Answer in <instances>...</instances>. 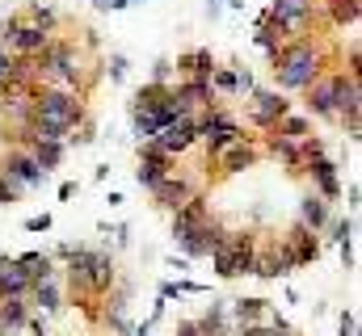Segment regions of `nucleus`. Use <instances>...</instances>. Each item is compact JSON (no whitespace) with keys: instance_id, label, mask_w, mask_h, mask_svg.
Segmentation results:
<instances>
[{"instance_id":"c85d7f7f","label":"nucleus","mask_w":362,"mask_h":336,"mask_svg":"<svg viewBox=\"0 0 362 336\" xmlns=\"http://www.w3.org/2000/svg\"><path fill=\"white\" fill-rule=\"evenodd\" d=\"M47 227H51V219H47V215H42V219H30V232H47Z\"/></svg>"},{"instance_id":"423d86ee","label":"nucleus","mask_w":362,"mask_h":336,"mask_svg":"<svg viewBox=\"0 0 362 336\" xmlns=\"http://www.w3.org/2000/svg\"><path fill=\"white\" fill-rule=\"evenodd\" d=\"M0 172H4V176L17 185V189H25V185H38V181L47 176V172L38 168V160H34V156H21V152H17V156H8Z\"/></svg>"},{"instance_id":"a211bd4d","label":"nucleus","mask_w":362,"mask_h":336,"mask_svg":"<svg viewBox=\"0 0 362 336\" xmlns=\"http://www.w3.org/2000/svg\"><path fill=\"white\" fill-rule=\"evenodd\" d=\"M303 13H308V0H278L270 17H278V25H286V21H295V17H303Z\"/></svg>"},{"instance_id":"cd10ccee","label":"nucleus","mask_w":362,"mask_h":336,"mask_svg":"<svg viewBox=\"0 0 362 336\" xmlns=\"http://www.w3.org/2000/svg\"><path fill=\"white\" fill-rule=\"evenodd\" d=\"M341 336H354V316H350V311L341 316Z\"/></svg>"},{"instance_id":"7ed1b4c3","label":"nucleus","mask_w":362,"mask_h":336,"mask_svg":"<svg viewBox=\"0 0 362 336\" xmlns=\"http://www.w3.org/2000/svg\"><path fill=\"white\" fill-rule=\"evenodd\" d=\"M312 76H316V55L308 47H295V51H286L278 59V80H282V88H303V84H312Z\"/></svg>"},{"instance_id":"393cba45","label":"nucleus","mask_w":362,"mask_h":336,"mask_svg":"<svg viewBox=\"0 0 362 336\" xmlns=\"http://www.w3.org/2000/svg\"><path fill=\"white\" fill-rule=\"evenodd\" d=\"M169 68H173V64H169V59H160V64L152 68V80H156V84H165V80H169Z\"/></svg>"},{"instance_id":"c756f323","label":"nucleus","mask_w":362,"mask_h":336,"mask_svg":"<svg viewBox=\"0 0 362 336\" xmlns=\"http://www.w3.org/2000/svg\"><path fill=\"white\" fill-rule=\"evenodd\" d=\"M236 336H278V332H270V328H245V332H236Z\"/></svg>"},{"instance_id":"f8f14e48","label":"nucleus","mask_w":362,"mask_h":336,"mask_svg":"<svg viewBox=\"0 0 362 336\" xmlns=\"http://www.w3.org/2000/svg\"><path fill=\"white\" fill-rule=\"evenodd\" d=\"M253 114H257L262 126H270V122H278V118L286 114V101L274 97V92H257V109H253Z\"/></svg>"},{"instance_id":"4468645a","label":"nucleus","mask_w":362,"mask_h":336,"mask_svg":"<svg viewBox=\"0 0 362 336\" xmlns=\"http://www.w3.org/2000/svg\"><path fill=\"white\" fill-rule=\"evenodd\" d=\"M312 109H316V114H333V109H337V80L320 84V88L312 92Z\"/></svg>"},{"instance_id":"f3484780","label":"nucleus","mask_w":362,"mask_h":336,"mask_svg":"<svg viewBox=\"0 0 362 336\" xmlns=\"http://www.w3.org/2000/svg\"><path fill=\"white\" fill-rule=\"evenodd\" d=\"M181 68H189L198 80H206V76L215 72V59H211L206 51H194V55H185V59H181Z\"/></svg>"},{"instance_id":"2eb2a0df","label":"nucleus","mask_w":362,"mask_h":336,"mask_svg":"<svg viewBox=\"0 0 362 336\" xmlns=\"http://www.w3.org/2000/svg\"><path fill=\"white\" fill-rule=\"evenodd\" d=\"M34 303H38L42 311H55V307H59V290H55V277H47V282H34Z\"/></svg>"},{"instance_id":"aec40b11","label":"nucleus","mask_w":362,"mask_h":336,"mask_svg":"<svg viewBox=\"0 0 362 336\" xmlns=\"http://www.w3.org/2000/svg\"><path fill=\"white\" fill-rule=\"evenodd\" d=\"M312 172H316L320 189H325L329 198H337V176H333V164H329V160H316V164H312Z\"/></svg>"},{"instance_id":"6e6552de","label":"nucleus","mask_w":362,"mask_h":336,"mask_svg":"<svg viewBox=\"0 0 362 336\" xmlns=\"http://www.w3.org/2000/svg\"><path fill=\"white\" fill-rule=\"evenodd\" d=\"M4 38L17 51H25V55H34V51L47 47V30H38V25H4Z\"/></svg>"},{"instance_id":"9b49d317","label":"nucleus","mask_w":362,"mask_h":336,"mask_svg":"<svg viewBox=\"0 0 362 336\" xmlns=\"http://www.w3.org/2000/svg\"><path fill=\"white\" fill-rule=\"evenodd\" d=\"M30 316H25V303L21 299H0V332H13L21 328Z\"/></svg>"},{"instance_id":"dca6fc26","label":"nucleus","mask_w":362,"mask_h":336,"mask_svg":"<svg viewBox=\"0 0 362 336\" xmlns=\"http://www.w3.org/2000/svg\"><path fill=\"white\" fill-rule=\"evenodd\" d=\"M59 156H64V143H34V160H38L42 172H51L59 164Z\"/></svg>"},{"instance_id":"ddd939ff","label":"nucleus","mask_w":362,"mask_h":336,"mask_svg":"<svg viewBox=\"0 0 362 336\" xmlns=\"http://www.w3.org/2000/svg\"><path fill=\"white\" fill-rule=\"evenodd\" d=\"M17 269H21L30 282H47V277H51V260H47L42 252H30V256H21V260H17Z\"/></svg>"},{"instance_id":"412c9836","label":"nucleus","mask_w":362,"mask_h":336,"mask_svg":"<svg viewBox=\"0 0 362 336\" xmlns=\"http://www.w3.org/2000/svg\"><path fill=\"white\" fill-rule=\"evenodd\" d=\"M325 219H329L325 202L320 198H303V223H312V232H316V227H325Z\"/></svg>"},{"instance_id":"a878e982","label":"nucleus","mask_w":362,"mask_h":336,"mask_svg":"<svg viewBox=\"0 0 362 336\" xmlns=\"http://www.w3.org/2000/svg\"><path fill=\"white\" fill-rule=\"evenodd\" d=\"M211 76H215L219 88H236V76H232V72H211Z\"/></svg>"},{"instance_id":"4be33fe9","label":"nucleus","mask_w":362,"mask_h":336,"mask_svg":"<svg viewBox=\"0 0 362 336\" xmlns=\"http://www.w3.org/2000/svg\"><path fill=\"white\" fill-rule=\"evenodd\" d=\"M278 135H282V139H303V135H308V122H303V118H286V122L278 126Z\"/></svg>"},{"instance_id":"5701e85b","label":"nucleus","mask_w":362,"mask_h":336,"mask_svg":"<svg viewBox=\"0 0 362 336\" xmlns=\"http://www.w3.org/2000/svg\"><path fill=\"white\" fill-rule=\"evenodd\" d=\"M8 80H17V64H13V55L0 47V84H8Z\"/></svg>"},{"instance_id":"f03ea898","label":"nucleus","mask_w":362,"mask_h":336,"mask_svg":"<svg viewBox=\"0 0 362 336\" xmlns=\"http://www.w3.org/2000/svg\"><path fill=\"white\" fill-rule=\"evenodd\" d=\"M34 114H38L42 122L64 126V131H72V126L81 122V105H76L68 92H38V97H34Z\"/></svg>"},{"instance_id":"20e7f679","label":"nucleus","mask_w":362,"mask_h":336,"mask_svg":"<svg viewBox=\"0 0 362 336\" xmlns=\"http://www.w3.org/2000/svg\"><path fill=\"white\" fill-rule=\"evenodd\" d=\"M194 139H198V122L181 118V122H173V126H165V131H160V135L152 139V148H156L160 156H169V160H173V156H177V152H185V148H189Z\"/></svg>"},{"instance_id":"f257e3e1","label":"nucleus","mask_w":362,"mask_h":336,"mask_svg":"<svg viewBox=\"0 0 362 336\" xmlns=\"http://www.w3.org/2000/svg\"><path fill=\"white\" fill-rule=\"evenodd\" d=\"M64 256L72 260V286H85V290H110L114 282V260L105 252H89V248H64Z\"/></svg>"},{"instance_id":"bb28decb","label":"nucleus","mask_w":362,"mask_h":336,"mask_svg":"<svg viewBox=\"0 0 362 336\" xmlns=\"http://www.w3.org/2000/svg\"><path fill=\"white\" fill-rule=\"evenodd\" d=\"M177 336H206V332H202V324H181Z\"/></svg>"},{"instance_id":"1a4fd4ad","label":"nucleus","mask_w":362,"mask_h":336,"mask_svg":"<svg viewBox=\"0 0 362 336\" xmlns=\"http://www.w3.org/2000/svg\"><path fill=\"white\" fill-rule=\"evenodd\" d=\"M152 193L160 198V206H173V210H181V206H185V202L194 198V189H189L185 181H173V172H169V176H165V181H160V185L152 189Z\"/></svg>"},{"instance_id":"0eeeda50","label":"nucleus","mask_w":362,"mask_h":336,"mask_svg":"<svg viewBox=\"0 0 362 336\" xmlns=\"http://www.w3.org/2000/svg\"><path fill=\"white\" fill-rule=\"evenodd\" d=\"M169 164H173V160H169V156H160V152L148 143V152H144V164H139V172H135V176H139V185L156 189V185L169 176Z\"/></svg>"},{"instance_id":"6ab92c4d","label":"nucleus","mask_w":362,"mask_h":336,"mask_svg":"<svg viewBox=\"0 0 362 336\" xmlns=\"http://www.w3.org/2000/svg\"><path fill=\"white\" fill-rule=\"evenodd\" d=\"M262 311H266V303H262V299H236V320H240V324H249V328H253V320H257Z\"/></svg>"},{"instance_id":"39448f33","label":"nucleus","mask_w":362,"mask_h":336,"mask_svg":"<svg viewBox=\"0 0 362 336\" xmlns=\"http://www.w3.org/2000/svg\"><path fill=\"white\" fill-rule=\"evenodd\" d=\"M198 135L206 139V148H211V152H223V148H232L236 139H245V135H240V126H236V122H228V118H206V122H198Z\"/></svg>"},{"instance_id":"b1692460","label":"nucleus","mask_w":362,"mask_h":336,"mask_svg":"<svg viewBox=\"0 0 362 336\" xmlns=\"http://www.w3.org/2000/svg\"><path fill=\"white\" fill-rule=\"evenodd\" d=\"M110 76H114V80H127V59H122V55H114V64H110Z\"/></svg>"},{"instance_id":"9d476101","label":"nucleus","mask_w":362,"mask_h":336,"mask_svg":"<svg viewBox=\"0 0 362 336\" xmlns=\"http://www.w3.org/2000/svg\"><path fill=\"white\" fill-rule=\"evenodd\" d=\"M253 160H257V152H253L245 139H236L232 148H223V168H228V172H240V168H249Z\"/></svg>"}]
</instances>
